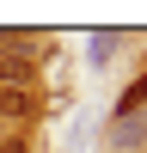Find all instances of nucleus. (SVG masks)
I'll list each match as a JSON object with an SVG mask.
<instances>
[{
    "mask_svg": "<svg viewBox=\"0 0 147 153\" xmlns=\"http://www.w3.org/2000/svg\"><path fill=\"white\" fill-rule=\"evenodd\" d=\"M129 110H147V74H135V80H129V92H122L117 117H129Z\"/></svg>",
    "mask_w": 147,
    "mask_h": 153,
    "instance_id": "7ed1b4c3",
    "label": "nucleus"
},
{
    "mask_svg": "<svg viewBox=\"0 0 147 153\" xmlns=\"http://www.w3.org/2000/svg\"><path fill=\"white\" fill-rule=\"evenodd\" d=\"M141 135H147V110H129V117L110 123V141H117V147H135Z\"/></svg>",
    "mask_w": 147,
    "mask_h": 153,
    "instance_id": "f03ea898",
    "label": "nucleus"
},
{
    "mask_svg": "<svg viewBox=\"0 0 147 153\" xmlns=\"http://www.w3.org/2000/svg\"><path fill=\"white\" fill-rule=\"evenodd\" d=\"M43 110V92H0V123H31Z\"/></svg>",
    "mask_w": 147,
    "mask_h": 153,
    "instance_id": "f257e3e1",
    "label": "nucleus"
}]
</instances>
